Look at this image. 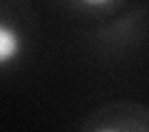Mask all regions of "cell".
Wrapping results in <instances>:
<instances>
[{
    "label": "cell",
    "mask_w": 149,
    "mask_h": 132,
    "mask_svg": "<svg viewBox=\"0 0 149 132\" xmlns=\"http://www.w3.org/2000/svg\"><path fill=\"white\" fill-rule=\"evenodd\" d=\"M22 53V37L13 30L10 25H0V65L8 67L17 55Z\"/></svg>",
    "instance_id": "cell-2"
},
{
    "label": "cell",
    "mask_w": 149,
    "mask_h": 132,
    "mask_svg": "<svg viewBox=\"0 0 149 132\" xmlns=\"http://www.w3.org/2000/svg\"><path fill=\"white\" fill-rule=\"evenodd\" d=\"M82 132H149V110L132 102L109 105L97 112Z\"/></svg>",
    "instance_id": "cell-1"
}]
</instances>
